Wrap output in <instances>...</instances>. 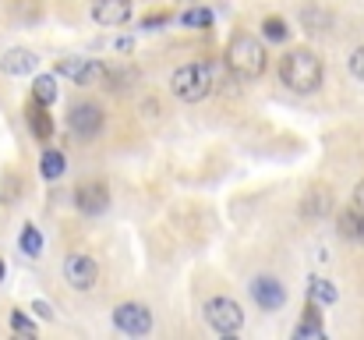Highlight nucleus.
<instances>
[{"mask_svg": "<svg viewBox=\"0 0 364 340\" xmlns=\"http://www.w3.org/2000/svg\"><path fill=\"white\" fill-rule=\"evenodd\" d=\"M279 78L290 93H318L322 89V78H326V68H322V57L315 50H290L283 61H279Z\"/></svg>", "mask_w": 364, "mask_h": 340, "instance_id": "f257e3e1", "label": "nucleus"}, {"mask_svg": "<svg viewBox=\"0 0 364 340\" xmlns=\"http://www.w3.org/2000/svg\"><path fill=\"white\" fill-rule=\"evenodd\" d=\"M223 64L234 71V78L251 82V78H258V75L265 71L269 57H265V46H262L258 36H251V32H234L230 43H227V50H223Z\"/></svg>", "mask_w": 364, "mask_h": 340, "instance_id": "f03ea898", "label": "nucleus"}, {"mask_svg": "<svg viewBox=\"0 0 364 340\" xmlns=\"http://www.w3.org/2000/svg\"><path fill=\"white\" fill-rule=\"evenodd\" d=\"M170 93H173L181 103H202V100L213 93V64H209V61L181 64V68L170 75Z\"/></svg>", "mask_w": 364, "mask_h": 340, "instance_id": "7ed1b4c3", "label": "nucleus"}, {"mask_svg": "<svg viewBox=\"0 0 364 340\" xmlns=\"http://www.w3.org/2000/svg\"><path fill=\"white\" fill-rule=\"evenodd\" d=\"M202 316H205V323H209L220 337H230V334H237L244 326V309L234 298H227V294L209 298L205 309H202Z\"/></svg>", "mask_w": 364, "mask_h": 340, "instance_id": "20e7f679", "label": "nucleus"}, {"mask_svg": "<svg viewBox=\"0 0 364 340\" xmlns=\"http://www.w3.org/2000/svg\"><path fill=\"white\" fill-rule=\"evenodd\" d=\"M64 280L75 287V291H92L96 280H100V262L85 252H71L64 259Z\"/></svg>", "mask_w": 364, "mask_h": 340, "instance_id": "39448f33", "label": "nucleus"}, {"mask_svg": "<svg viewBox=\"0 0 364 340\" xmlns=\"http://www.w3.org/2000/svg\"><path fill=\"white\" fill-rule=\"evenodd\" d=\"M114 326L127 337H145L152 330V312L141 302H124V305L114 309Z\"/></svg>", "mask_w": 364, "mask_h": 340, "instance_id": "423d86ee", "label": "nucleus"}, {"mask_svg": "<svg viewBox=\"0 0 364 340\" xmlns=\"http://www.w3.org/2000/svg\"><path fill=\"white\" fill-rule=\"evenodd\" d=\"M103 107L100 103H92V100H85V103H75L71 113H68V128L78 135V138H96L100 131H103Z\"/></svg>", "mask_w": 364, "mask_h": 340, "instance_id": "0eeeda50", "label": "nucleus"}, {"mask_svg": "<svg viewBox=\"0 0 364 340\" xmlns=\"http://www.w3.org/2000/svg\"><path fill=\"white\" fill-rule=\"evenodd\" d=\"M75 206H78V213H85V217H100V213H107V206H110V188L103 185V181H82L78 188H75Z\"/></svg>", "mask_w": 364, "mask_h": 340, "instance_id": "6e6552de", "label": "nucleus"}, {"mask_svg": "<svg viewBox=\"0 0 364 340\" xmlns=\"http://www.w3.org/2000/svg\"><path fill=\"white\" fill-rule=\"evenodd\" d=\"M251 298H255L258 309L276 312V309L287 305V287H283L276 277H255V280H251Z\"/></svg>", "mask_w": 364, "mask_h": 340, "instance_id": "1a4fd4ad", "label": "nucleus"}, {"mask_svg": "<svg viewBox=\"0 0 364 340\" xmlns=\"http://www.w3.org/2000/svg\"><path fill=\"white\" fill-rule=\"evenodd\" d=\"M333 206H336V195H333V188H329V185L315 181L311 188H304V199H301V213H304V217L322 220V217H329V213H333Z\"/></svg>", "mask_w": 364, "mask_h": 340, "instance_id": "9d476101", "label": "nucleus"}, {"mask_svg": "<svg viewBox=\"0 0 364 340\" xmlns=\"http://www.w3.org/2000/svg\"><path fill=\"white\" fill-rule=\"evenodd\" d=\"M134 14L131 0H92V21L103 25V29H117V25H127Z\"/></svg>", "mask_w": 364, "mask_h": 340, "instance_id": "9b49d317", "label": "nucleus"}, {"mask_svg": "<svg viewBox=\"0 0 364 340\" xmlns=\"http://www.w3.org/2000/svg\"><path fill=\"white\" fill-rule=\"evenodd\" d=\"M36 64H39V57L32 53V50H7L4 57H0V71L4 75H11V78H21V75H32L36 71Z\"/></svg>", "mask_w": 364, "mask_h": 340, "instance_id": "f8f14e48", "label": "nucleus"}, {"mask_svg": "<svg viewBox=\"0 0 364 340\" xmlns=\"http://www.w3.org/2000/svg\"><path fill=\"white\" fill-rule=\"evenodd\" d=\"M25 124H28V131H32L39 142H50V138H53L50 107H43V103H36V100H28V107H25Z\"/></svg>", "mask_w": 364, "mask_h": 340, "instance_id": "ddd939ff", "label": "nucleus"}, {"mask_svg": "<svg viewBox=\"0 0 364 340\" xmlns=\"http://www.w3.org/2000/svg\"><path fill=\"white\" fill-rule=\"evenodd\" d=\"M294 337H297V340L326 337V323H322V312H318V305H315V302H311V305L304 309V316H301V323H297Z\"/></svg>", "mask_w": 364, "mask_h": 340, "instance_id": "4468645a", "label": "nucleus"}, {"mask_svg": "<svg viewBox=\"0 0 364 340\" xmlns=\"http://www.w3.org/2000/svg\"><path fill=\"white\" fill-rule=\"evenodd\" d=\"M107 75H110V68H107L103 61H85L82 71H78V78H75V86L96 89V86H107Z\"/></svg>", "mask_w": 364, "mask_h": 340, "instance_id": "2eb2a0df", "label": "nucleus"}, {"mask_svg": "<svg viewBox=\"0 0 364 340\" xmlns=\"http://www.w3.org/2000/svg\"><path fill=\"white\" fill-rule=\"evenodd\" d=\"M64 170H68V160H64V153H60V149H46V153L39 156V174H43L46 181L64 177Z\"/></svg>", "mask_w": 364, "mask_h": 340, "instance_id": "dca6fc26", "label": "nucleus"}, {"mask_svg": "<svg viewBox=\"0 0 364 340\" xmlns=\"http://www.w3.org/2000/svg\"><path fill=\"white\" fill-rule=\"evenodd\" d=\"M32 100L43 107H53L57 103V75H39L32 82Z\"/></svg>", "mask_w": 364, "mask_h": 340, "instance_id": "f3484780", "label": "nucleus"}, {"mask_svg": "<svg viewBox=\"0 0 364 340\" xmlns=\"http://www.w3.org/2000/svg\"><path fill=\"white\" fill-rule=\"evenodd\" d=\"M311 302H315V305H336V302H340L336 284L326 280V277H311Z\"/></svg>", "mask_w": 364, "mask_h": 340, "instance_id": "a211bd4d", "label": "nucleus"}, {"mask_svg": "<svg viewBox=\"0 0 364 340\" xmlns=\"http://www.w3.org/2000/svg\"><path fill=\"white\" fill-rule=\"evenodd\" d=\"M18 244H21V252H25L28 259H39V255H43V234H39V227H36V224H25V227H21V237H18Z\"/></svg>", "mask_w": 364, "mask_h": 340, "instance_id": "6ab92c4d", "label": "nucleus"}, {"mask_svg": "<svg viewBox=\"0 0 364 340\" xmlns=\"http://www.w3.org/2000/svg\"><path fill=\"white\" fill-rule=\"evenodd\" d=\"M361 224H364V213L358 210V206H350V210L340 213V234H343V237H358Z\"/></svg>", "mask_w": 364, "mask_h": 340, "instance_id": "aec40b11", "label": "nucleus"}, {"mask_svg": "<svg viewBox=\"0 0 364 340\" xmlns=\"http://www.w3.org/2000/svg\"><path fill=\"white\" fill-rule=\"evenodd\" d=\"M181 21H184L188 29H209V25H213V11H209V7H188V11L181 14Z\"/></svg>", "mask_w": 364, "mask_h": 340, "instance_id": "412c9836", "label": "nucleus"}, {"mask_svg": "<svg viewBox=\"0 0 364 340\" xmlns=\"http://www.w3.org/2000/svg\"><path fill=\"white\" fill-rule=\"evenodd\" d=\"M262 36H265L269 43H287L290 29H287L283 18H265V21H262Z\"/></svg>", "mask_w": 364, "mask_h": 340, "instance_id": "4be33fe9", "label": "nucleus"}, {"mask_svg": "<svg viewBox=\"0 0 364 340\" xmlns=\"http://www.w3.org/2000/svg\"><path fill=\"white\" fill-rule=\"evenodd\" d=\"M11 330H14V334H25V337H36V323H32L21 309L11 312Z\"/></svg>", "mask_w": 364, "mask_h": 340, "instance_id": "5701e85b", "label": "nucleus"}, {"mask_svg": "<svg viewBox=\"0 0 364 340\" xmlns=\"http://www.w3.org/2000/svg\"><path fill=\"white\" fill-rule=\"evenodd\" d=\"M347 68H350V75H354L358 82H364V46H358V50L350 53V61H347Z\"/></svg>", "mask_w": 364, "mask_h": 340, "instance_id": "b1692460", "label": "nucleus"}, {"mask_svg": "<svg viewBox=\"0 0 364 340\" xmlns=\"http://www.w3.org/2000/svg\"><path fill=\"white\" fill-rule=\"evenodd\" d=\"M32 312H36V316H43V319H53V309H50L46 302H32Z\"/></svg>", "mask_w": 364, "mask_h": 340, "instance_id": "393cba45", "label": "nucleus"}, {"mask_svg": "<svg viewBox=\"0 0 364 340\" xmlns=\"http://www.w3.org/2000/svg\"><path fill=\"white\" fill-rule=\"evenodd\" d=\"M170 21V14L163 11V14H152V18H145V29H156V25H166Z\"/></svg>", "mask_w": 364, "mask_h": 340, "instance_id": "a878e982", "label": "nucleus"}, {"mask_svg": "<svg viewBox=\"0 0 364 340\" xmlns=\"http://www.w3.org/2000/svg\"><path fill=\"white\" fill-rule=\"evenodd\" d=\"M354 206L364 213V181H358V185H354Z\"/></svg>", "mask_w": 364, "mask_h": 340, "instance_id": "bb28decb", "label": "nucleus"}, {"mask_svg": "<svg viewBox=\"0 0 364 340\" xmlns=\"http://www.w3.org/2000/svg\"><path fill=\"white\" fill-rule=\"evenodd\" d=\"M4 273H7V266H4V259H0V280H4Z\"/></svg>", "mask_w": 364, "mask_h": 340, "instance_id": "cd10ccee", "label": "nucleus"}, {"mask_svg": "<svg viewBox=\"0 0 364 340\" xmlns=\"http://www.w3.org/2000/svg\"><path fill=\"white\" fill-rule=\"evenodd\" d=\"M358 241H361V244H364V224H361V230H358Z\"/></svg>", "mask_w": 364, "mask_h": 340, "instance_id": "c85d7f7f", "label": "nucleus"}, {"mask_svg": "<svg viewBox=\"0 0 364 340\" xmlns=\"http://www.w3.org/2000/svg\"><path fill=\"white\" fill-rule=\"evenodd\" d=\"M184 4H195V0H184Z\"/></svg>", "mask_w": 364, "mask_h": 340, "instance_id": "c756f323", "label": "nucleus"}]
</instances>
